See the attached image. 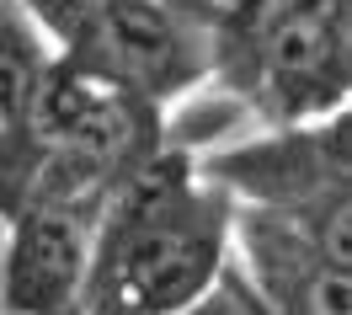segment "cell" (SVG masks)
I'll return each mask as SVG.
<instances>
[{"label":"cell","mask_w":352,"mask_h":315,"mask_svg":"<svg viewBox=\"0 0 352 315\" xmlns=\"http://www.w3.org/2000/svg\"><path fill=\"white\" fill-rule=\"evenodd\" d=\"M235 203L166 144L96 214L86 315H176L219 283Z\"/></svg>","instance_id":"cell-1"},{"label":"cell","mask_w":352,"mask_h":315,"mask_svg":"<svg viewBox=\"0 0 352 315\" xmlns=\"http://www.w3.org/2000/svg\"><path fill=\"white\" fill-rule=\"evenodd\" d=\"M91 86L166 107L208 80V38L166 0H91L80 38L59 54Z\"/></svg>","instance_id":"cell-2"},{"label":"cell","mask_w":352,"mask_h":315,"mask_svg":"<svg viewBox=\"0 0 352 315\" xmlns=\"http://www.w3.org/2000/svg\"><path fill=\"white\" fill-rule=\"evenodd\" d=\"M347 86L352 0H294L283 22L267 32L241 102H251L272 129H299L347 113Z\"/></svg>","instance_id":"cell-3"},{"label":"cell","mask_w":352,"mask_h":315,"mask_svg":"<svg viewBox=\"0 0 352 315\" xmlns=\"http://www.w3.org/2000/svg\"><path fill=\"white\" fill-rule=\"evenodd\" d=\"M160 150H166L160 107L96 86L91 102L80 107V118L65 129V139L38 160L22 203L38 198V203H59V208H75V214L96 219L112 193L129 177H139Z\"/></svg>","instance_id":"cell-4"},{"label":"cell","mask_w":352,"mask_h":315,"mask_svg":"<svg viewBox=\"0 0 352 315\" xmlns=\"http://www.w3.org/2000/svg\"><path fill=\"white\" fill-rule=\"evenodd\" d=\"M192 171H198V182H214L219 193H230L235 208H272V214H294L331 193H352L347 113L230 144L208 160H192Z\"/></svg>","instance_id":"cell-5"},{"label":"cell","mask_w":352,"mask_h":315,"mask_svg":"<svg viewBox=\"0 0 352 315\" xmlns=\"http://www.w3.org/2000/svg\"><path fill=\"white\" fill-rule=\"evenodd\" d=\"M96 219L59 203H22L0 272V315H86Z\"/></svg>","instance_id":"cell-6"},{"label":"cell","mask_w":352,"mask_h":315,"mask_svg":"<svg viewBox=\"0 0 352 315\" xmlns=\"http://www.w3.org/2000/svg\"><path fill=\"white\" fill-rule=\"evenodd\" d=\"M241 289L262 315H352V272L326 262L299 225L272 208H235Z\"/></svg>","instance_id":"cell-7"},{"label":"cell","mask_w":352,"mask_h":315,"mask_svg":"<svg viewBox=\"0 0 352 315\" xmlns=\"http://www.w3.org/2000/svg\"><path fill=\"white\" fill-rule=\"evenodd\" d=\"M48 59V43L32 32L16 0H0V214L11 219L32 182V144H27V96Z\"/></svg>","instance_id":"cell-8"},{"label":"cell","mask_w":352,"mask_h":315,"mask_svg":"<svg viewBox=\"0 0 352 315\" xmlns=\"http://www.w3.org/2000/svg\"><path fill=\"white\" fill-rule=\"evenodd\" d=\"M288 6L294 0H203L198 11H192V22L208 38V75L230 96H245L256 54H262L267 32L283 22Z\"/></svg>","instance_id":"cell-9"},{"label":"cell","mask_w":352,"mask_h":315,"mask_svg":"<svg viewBox=\"0 0 352 315\" xmlns=\"http://www.w3.org/2000/svg\"><path fill=\"white\" fill-rule=\"evenodd\" d=\"M16 6H22V17L32 22V32L48 43V54H65L91 17V0H16Z\"/></svg>","instance_id":"cell-10"},{"label":"cell","mask_w":352,"mask_h":315,"mask_svg":"<svg viewBox=\"0 0 352 315\" xmlns=\"http://www.w3.org/2000/svg\"><path fill=\"white\" fill-rule=\"evenodd\" d=\"M176 315H262V310H256V305L245 299L241 278H235V272L224 268V272H219V283H214V289L203 294V299H192L187 310H176Z\"/></svg>","instance_id":"cell-11"},{"label":"cell","mask_w":352,"mask_h":315,"mask_svg":"<svg viewBox=\"0 0 352 315\" xmlns=\"http://www.w3.org/2000/svg\"><path fill=\"white\" fill-rule=\"evenodd\" d=\"M166 6H176V11H182V17H192V11H198L203 0H166Z\"/></svg>","instance_id":"cell-12"}]
</instances>
